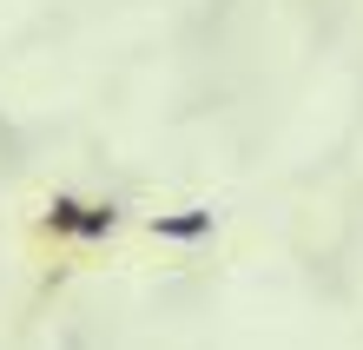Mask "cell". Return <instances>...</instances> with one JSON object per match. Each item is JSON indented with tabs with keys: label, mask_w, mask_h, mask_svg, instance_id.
Segmentation results:
<instances>
[{
	"label": "cell",
	"mask_w": 363,
	"mask_h": 350,
	"mask_svg": "<svg viewBox=\"0 0 363 350\" xmlns=\"http://www.w3.org/2000/svg\"><path fill=\"white\" fill-rule=\"evenodd\" d=\"M211 231V212H185V218H152V238H179V245H191V238Z\"/></svg>",
	"instance_id": "cell-2"
},
{
	"label": "cell",
	"mask_w": 363,
	"mask_h": 350,
	"mask_svg": "<svg viewBox=\"0 0 363 350\" xmlns=\"http://www.w3.org/2000/svg\"><path fill=\"white\" fill-rule=\"evenodd\" d=\"M119 231L113 205H79V199H53L47 205V238H79V245H99V238Z\"/></svg>",
	"instance_id": "cell-1"
}]
</instances>
